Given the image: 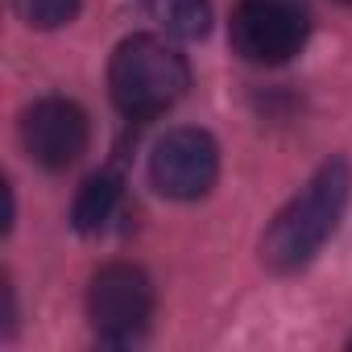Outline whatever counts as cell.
<instances>
[{
    "instance_id": "6da1fadb",
    "label": "cell",
    "mask_w": 352,
    "mask_h": 352,
    "mask_svg": "<svg viewBox=\"0 0 352 352\" xmlns=\"http://www.w3.org/2000/svg\"><path fill=\"white\" fill-rule=\"evenodd\" d=\"M352 199V170L344 157L323 162L311 183L274 216V224L261 236V261L274 274H294L315 261V253L327 245V236L340 228V216Z\"/></svg>"
},
{
    "instance_id": "7a4b0ae2",
    "label": "cell",
    "mask_w": 352,
    "mask_h": 352,
    "mask_svg": "<svg viewBox=\"0 0 352 352\" xmlns=\"http://www.w3.org/2000/svg\"><path fill=\"white\" fill-rule=\"evenodd\" d=\"M108 87L124 116H162L191 87V67L170 42L153 34H137L116 46L108 63Z\"/></svg>"
},
{
    "instance_id": "3957f363",
    "label": "cell",
    "mask_w": 352,
    "mask_h": 352,
    "mask_svg": "<svg viewBox=\"0 0 352 352\" xmlns=\"http://www.w3.org/2000/svg\"><path fill=\"white\" fill-rule=\"evenodd\" d=\"M87 319L100 336V344L129 348L145 336L153 319V282L141 265L112 261L91 278L87 290Z\"/></svg>"
},
{
    "instance_id": "277c9868",
    "label": "cell",
    "mask_w": 352,
    "mask_h": 352,
    "mask_svg": "<svg viewBox=\"0 0 352 352\" xmlns=\"http://www.w3.org/2000/svg\"><path fill=\"white\" fill-rule=\"evenodd\" d=\"M232 50L257 67L290 63L311 38L307 0H241L232 13Z\"/></svg>"
},
{
    "instance_id": "5b68a950",
    "label": "cell",
    "mask_w": 352,
    "mask_h": 352,
    "mask_svg": "<svg viewBox=\"0 0 352 352\" xmlns=\"http://www.w3.org/2000/svg\"><path fill=\"white\" fill-rule=\"evenodd\" d=\"M220 174V145L204 129H174L153 145L149 179L166 199H204Z\"/></svg>"
},
{
    "instance_id": "8992f818",
    "label": "cell",
    "mask_w": 352,
    "mask_h": 352,
    "mask_svg": "<svg viewBox=\"0 0 352 352\" xmlns=\"http://www.w3.org/2000/svg\"><path fill=\"white\" fill-rule=\"evenodd\" d=\"M21 141H25V153L42 170H67L87 153L91 129H87V116H83V108L75 100L46 96V100L25 108Z\"/></svg>"
},
{
    "instance_id": "52a82bcc",
    "label": "cell",
    "mask_w": 352,
    "mask_h": 352,
    "mask_svg": "<svg viewBox=\"0 0 352 352\" xmlns=\"http://www.w3.org/2000/svg\"><path fill=\"white\" fill-rule=\"evenodd\" d=\"M120 195H124V183H120V174H112V170H100V174H91V179L79 187V195H75V208H71V224L79 228V232H100V228H108V220L116 216V208H120Z\"/></svg>"
},
{
    "instance_id": "ba28073f",
    "label": "cell",
    "mask_w": 352,
    "mask_h": 352,
    "mask_svg": "<svg viewBox=\"0 0 352 352\" xmlns=\"http://www.w3.org/2000/svg\"><path fill=\"white\" fill-rule=\"evenodd\" d=\"M149 17L162 21L174 38H199L212 21V0H145Z\"/></svg>"
},
{
    "instance_id": "9c48e42d",
    "label": "cell",
    "mask_w": 352,
    "mask_h": 352,
    "mask_svg": "<svg viewBox=\"0 0 352 352\" xmlns=\"http://www.w3.org/2000/svg\"><path fill=\"white\" fill-rule=\"evenodd\" d=\"M25 25L34 30H58L79 13V0H13Z\"/></svg>"
},
{
    "instance_id": "30bf717a",
    "label": "cell",
    "mask_w": 352,
    "mask_h": 352,
    "mask_svg": "<svg viewBox=\"0 0 352 352\" xmlns=\"http://www.w3.org/2000/svg\"><path fill=\"white\" fill-rule=\"evenodd\" d=\"M340 5H352V0H340Z\"/></svg>"
}]
</instances>
